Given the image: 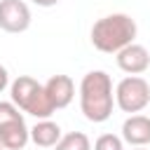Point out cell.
Masks as SVG:
<instances>
[{
	"instance_id": "6da1fadb",
	"label": "cell",
	"mask_w": 150,
	"mask_h": 150,
	"mask_svg": "<svg viewBox=\"0 0 150 150\" xmlns=\"http://www.w3.org/2000/svg\"><path fill=\"white\" fill-rule=\"evenodd\" d=\"M115 108V91H112V80L105 70H89L82 82H80V110L82 115L101 124L110 120Z\"/></svg>"
},
{
	"instance_id": "5bb4252c",
	"label": "cell",
	"mask_w": 150,
	"mask_h": 150,
	"mask_svg": "<svg viewBox=\"0 0 150 150\" xmlns=\"http://www.w3.org/2000/svg\"><path fill=\"white\" fill-rule=\"evenodd\" d=\"M9 84H12V82H9V73H7V68L0 63V94H2Z\"/></svg>"
},
{
	"instance_id": "8992f818",
	"label": "cell",
	"mask_w": 150,
	"mask_h": 150,
	"mask_svg": "<svg viewBox=\"0 0 150 150\" xmlns=\"http://www.w3.org/2000/svg\"><path fill=\"white\" fill-rule=\"evenodd\" d=\"M117 68L127 75H141L150 68V52L143 45L131 42L129 47L117 52Z\"/></svg>"
},
{
	"instance_id": "30bf717a",
	"label": "cell",
	"mask_w": 150,
	"mask_h": 150,
	"mask_svg": "<svg viewBox=\"0 0 150 150\" xmlns=\"http://www.w3.org/2000/svg\"><path fill=\"white\" fill-rule=\"evenodd\" d=\"M61 127L52 120H38V124L30 129V141L38 148H54L61 141Z\"/></svg>"
},
{
	"instance_id": "3957f363",
	"label": "cell",
	"mask_w": 150,
	"mask_h": 150,
	"mask_svg": "<svg viewBox=\"0 0 150 150\" xmlns=\"http://www.w3.org/2000/svg\"><path fill=\"white\" fill-rule=\"evenodd\" d=\"M9 96H12V103L21 112L33 115L35 120H49L52 112H56L45 91V84H40L30 75H19L9 84Z\"/></svg>"
},
{
	"instance_id": "2e32d148",
	"label": "cell",
	"mask_w": 150,
	"mask_h": 150,
	"mask_svg": "<svg viewBox=\"0 0 150 150\" xmlns=\"http://www.w3.org/2000/svg\"><path fill=\"white\" fill-rule=\"evenodd\" d=\"M131 150H148V148H131Z\"/></svg>"
},
{
	"instance_id": "ba28073f",
	"label": "cell",
	"mask_w": 150,
	"mask_h": 150,
	"mask_svg": "<svg viewBox=\"0 0 150 150\" xmlns=\"http://www.w3.org/2000/svg\"><path fill=\"white\" fill-rule=\"evenodd\" d=\"M122 141L131 148H145L150 143V117L129 115L122 124Z\"/></svg>"
},
{
	"instance_id": "52a82bcc",
	"label": "cell",
	"mask_w": 150,
	"mask_h": 150,
	"mask_svg": "<svg viewBox=\"0 0 150 150\" xmlns=\"http://www.w3.org/2000/svg\"><path fill=\"white\" fill-rule=\"evenodd\" d=\"M45 91L54 105V110H61V108H68L75 98V82L70 75H52L47 82H45Z\"/></svg>"
},
{
	"instance_id": "9a60e30c",
	"label": "cell",
	"mask_w": 150,
	"mask_h": 150,
	"mask_svg": "<svg viewBox=\"0 0 150 150\" xmlns=\"http://www.w3.org/2000/svg\"><path fill=\"white\" fill-rule=\"evenodd\" d=\"M38 7H54V5H59V0H33Z\"/></svg>"
},
{
	"instance_id": "8fae6325",
	"label": "cell",
	"mask_w": 150,
	"mask_h": 150,
	"mask_svg": "<svg viewBox=\"0 0 150 150\" xmlns=\"http://www.w3.org/2000/svg\"><path fill=\"white\" fill-rule=\"evenodd\" d=\"M54 150H91V141L82 131H70V134L61 136V141L54 145Z\"/></svg>"
},
{
	"instance_id": "5b68a950",
	"label": "cell",
	"mask_w": 150,
	"mask_h": 150,
	"mask_svg": "<svg viewBox=\"0 0 150 150\" xmlns=\"http://www.w3.org/2000/svg\"><path fill=\"white\" fill-rule=\"evenodd\" d=\"M30 9L23 0H0V28L5 33H23L30 28Z\"/></svg>"
},
{
	"instance_id": "7c38bea8",
	"label": "cell",
	"mask_w": 150,
	"mask_h": 150,
	"mask_svg": "<svg viewBox=\"0 0 150 150\" xmlns=\"http://www.w3.org/2000/svg\"><path fill=\"white\" fill-rule=\"evenodd\" d=\"M23 112L12 103V101H0V127L12 124V122H21Z\"/></svg>"
},
{
	"instance_id": "e0dca14e",
	"label": "cell",
	"mask_w": 150,
	"mask_h": 150,
	"mask_svg": "<svg viewBox=\"0 0 150 150\" xmlns=\"http://www.w3.org/2000/svg\"><path fill=\"white\" fill-rule=\"evenodd\" d=\"M0 150H5V148H2V143H0Z\"/></svg>"
},
{
	"instance_id": "4fadbf2b",
	"label": "cell",
	"mask_w": 150,
	"mask_h": 150,
	"mask_svg": "<svg viewBox=\"0 0 150 150\" xmlns=\"http://www.w3.org/2000/svg\"><path fill=\"white\" fill-rule=\"evenodd\" d=\"M94 150H124V141L115 134H101L94 141Z\"/></svg>"
},
{
	"instance_id": "7a4b0ae2",
	"label": "cell",
	"mask_w": 150,
	"mask_h": 150,
	"mask_svg": "<svg viewBox=\"0 0 150 150\" xmlns=\"http://www.w3.org/2000/svg\"><path fill=\"white\" fill-rule=\"evenodd\" d=\"M136 33L138 26L129 14L124 12L105 14L91 26V45L103 54H117L136 40Z\"/></svg>"
},
{
	"instance_id": "9c48e42d",
	"label": "cell",
	"mask_w": 150,
	"mask_h": 150,
	"mask_svg": "<svg viewBox=\"0 0 150 150\" xmlns=\"http://www.w3.org/2000/svg\"><path fill=\"white\" fill-rule=\"evenodd\" d=\"M28 141H30V129L26 127V120L0 127V143L5 150H21L26 148Z\"/></svg>"
},
{
	"instance_id": "277c9868",
	"label": "cell",
	"mask_w": 150,
	"mask_h": 150,
	"mask_svg": "<svg viewBox=\"0 0 150 150\" xmlns=\"http://www.w3.org/2000/svg\"><path fill=\"white\" fill-rule=\"evenodd\" d=\"M150 103V84L141 75H127L115 87V105L122 112L138 115Z\"/></svg>"
}]
</instances>
